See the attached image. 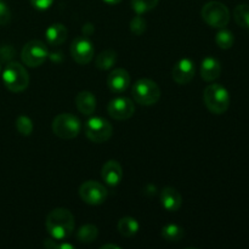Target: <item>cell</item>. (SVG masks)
<instances>
[{"instance_id":"1","label":"cell","mask_w":249,"mask_h":249,"mask_svg":"<svg viewBox=\"0 0 249 249\" xmlns=\"http://www.w3.org/2000/svg\"><path fill=\"white\" fill-rule=\"evenodd\" d=\"M45 226L53 240H65L74 230V216L68 209L56 208L46 216Z\"/></svg>"},{"instance_id":"2","label":"cell","mask_w":249,"mask_h":249,"mask_svg":"<svg viewBox=\"0 0 249 249\" xmlns=\"http://www.w3.org/2000/svg\"><path fill=\"white\" fill-rule=\"evenodd\" d=\"M203 100L207 108L214 114H223L230 106V95L221 84H211L204 89Z\"/></svg>"},{"instance_id":"3","label":"cell","mask_w":249,"mask_h":249,"mask_svg":"<svg viewBox=\"0 0 249 249\" xmlns=\"http://www.w3.org/2000/svg\"><path fill=\"white\" fill-rule=\"evenodd\" d=\"M2 80L7 90L12 92H21L29 84V75L26 68L18 62H10L2 72Z\"/></svg>"},{"instance_id":"4","label":"cell","mask_w":249,"mask_h":249,"mask_svg":"<svg viewBox=\"0 0 249 249\" xmlns=\"http://www.w3.org/2000/svg\"><path fill=\"white\" fill-rule=\"evenodd\" d=\"M133 97L138 104L143 106H152L160 99V89L153 80L143 78L139 79L133 87Z\"/></svg>"},{"instance_id":"5","label":"cell","mask_w":249,"mask_h":249,"mask_svg":"<svg viewBox=\"0 0 249 249\" xmlns=\"http://www.w3.org/2000/svg\"><path fill=\"white\" fill-rule=\"evenodd\" d=\"M82 123L74 114L61 113L55 117L53 122V131L56 136L71 140L79 135Z\"/></svg>"},{"instance_id":"6","label":"cell","mask_w":249,"mask_h":249,"mask_svg":"<svg viewBox=\"0 0 249 249\" xmlns=\"http://www.w3.org/2000/svg\"><path fill=\"white\" fill-rule=\"evenodd\" d=\"M202 18L213 28H224L230 21V11L220 1H209L201 11Z\"/></svg>"},{"instance_id":"7","label":"cell","mask_w":249,"mask_h":249,"mask_svg":"<svg viewBox=\"0 0 249 249\" xmlns=\"http://www.w3.org/2000/svg\"><path fill=\"white\" fill-rule=\"evenodd\" d=\"M113 133V126L102 117H92L85 124V135L90 141L96 143L106 142Z\"/></svg>"},{"instance_id":"8","label":"cell","mask_w":249,"mask_h":249,"mask_svg":"<svg viewBox=\"0 0 249 249\" xmlns=\"http://www.w3.org/2000/svg\"><path fill=\"white\" fill-rule=\"evenodd\" d=\"M49 55L48 48L40 40H31L23 46L21 53L22 61L28 67H39Z\"/></svg>"},{"instance_id":"9","label":"cell","mask_w":249,"mask_h":249,"mask_svg":"<svg viewBox=\"0 0 249 249\" xmlns=\"http://www.w3.org/2000/svg\"><path fill=\"white\" fill-rule=\"evenodd\" d=\"M79 196L85 203L91 204V206H99L106 201L107 190L100 182L89 180L80 186Z\"/></svg>"},{"instance_id":"10","label":"cell","mask_w":249,"mask_h":249,"mask_svg":"<svg viewBox=\"0 0 249 249\" xmlns=\"http://www.w3.org/2000/svg\"><path fill=\"white\" fill-rule=\"evenodd\" d=\"M94 53L92 43L85 36H78L72 41L71 55L73 60L79 65H88L94 58Z\"/></svg>"},{"instance_id":"11","label":"cell","mask_w":249,"mask_h":249,"mask_svg":"<svg viewBox=\"0 0 249 249\" xmlns=\"http://www.w3.org/2000/svg\"><path fill=\"white\" fill-rule=\"evenodd\" d=\"M107 112L113 119L125 121L133 116L134 112H135V106L130 99L119 96L109 101L108 106H107Z\"/></svg>"},{"instance_id":"12","label":"cell","mask_w":249,"mask_h":249,"mask_svg":"<svg viewBox=\"0 0 249 249\" xmlns=\"http://www.w3.org/2000/svg\"><path fill=\"white\" fill-rule=\"evenodd\" d=\"M195 63L190 58H181L175 63L172 71V77L178 84H187L195 77Z\"/></svg>"},{"instance_id":"13","label":"cell","mask_w":249,"mask_h":249,"mask_svg":"<svg viewBox=\"0 0 249 249\" xmlns=\"http://www.w3.org/2000/svg\"><path fill=\"white\" fill-rule=\"evenodd\" d=\"M107 85L112 92L121 94V92L125 91L130 85V74L124 68H116L108 74Z\"/></svg>"},{"instance_id":"14","label":"cell","mask_w":249,"mask_h":249,"mask_svg":"<svg viewBox=\"0 0 249 249\" xmlns=\"http://www.w3.org/2000/svg\"><path fill=\"white\" fill-rule=\"evenodd\" d=\"M101 177L107 185L117 186L123 179V169L117 160H108L102 167Z\"/></svg>"},{"instance_id":"15","label":"cell","mask_w":249,"mask_h":249,"mask_svg":"<svg viewBox=\"0 0 249 249\" xmlns=\"http://www.w3.org/2000/svg\"><path fill=\"white\" fill-rule=\"evenodd\" d=\"M160 203L168 212L179 211L182 204V197L174 187H165L160 192Z\"/></svg>"},{"instance_id":"16","label":"cell","mask_w":249,"mask_h":249,"mask_svg":"<svg viewBox=\"0 0 249 249\" xmlns=\"http://www.w3.org/2000/svg\"><path fill=\"white\" fill-rule=\"evenodd\" d=\"M221 74V65L216 58L206 57L201 65V77L206 82H213Z\"/></svg>"},{"instance_id":"17","label":"cell","mask_w":249,"mask_h":249,"mask_svg":"<svg viewBox=\"0 0 249 249\" xmlns=\"http://www.w3.org/2000/svg\"><path fill=\"white\" fill-rule=\"evenodd\" d=\"M75 106L80 113L90 116L96 109V97L90 91H80L75 96Z\"/></svg>"},{"instance_id":"18","label":"cell","mask_w":249,"mask_h":249,"mask_svg":"<svg viewBox=\"0 0 249 249\" xmlns=\"http://www.w3.org/2000/svg\"><path fill=\"white\" fill-rule=\"evenodd\" d=\"M67 28L62 23H53L45 31L46 41L51 46H58L67 39Z\"/></svg>"},{"instance_id":"19","label":"cell","mask_w":249,"mask_h":249,"mask_svg":"<svg viewBox=\"0 0 249 249\" xmlns=\"http://www.w3.org/2000/svg\"><path fill=\"white\" fill-rule=\"evenodd\" d=\"M139 229H140V225L138 220L131 216H124L118 221V231L123 237H134L139 232Z\"/></svg>"},{"instance_id":"20","label":"cell","mask_w":249,"mask_h":249,"mask_svg":"<svg viewBox=\"0 0 249 249\" xmlns=\"http://www.w3.org/2000/svg\"><path fill=\"white\" fill-rule=\"evenodd\" d=\"M117 62V53L112 49L100 53L95 58V66L101 71H107Z\"/></svg>"},{"instance_id":"21","label":"cell","mask_w":249,"mask_h":249,"mask_svg":"<svg viewBox=\"0 0 249 249\" xmlns=\"http://www.w3.org/2000/svg\"><path fill=\"white\" fill-rule=\"evenodd\" d=\"M160 233H162V237L168 242H177V241L181 240L185 235L184 229L177 224H167L165 226H163Z\"/></svg>"},{"instance_id":"22","label":"cell","mask_w":249,"mask_h":249,"mask_svg":"<svg viewBox=\"0 0 249 249\" xmlns=\"http://www.w3.org/2000/svg\"><path fill=\"white\" fill-rule=\"evenodd\" d=\"M97 236H99V230L96 226L87 224L78 230L77 240L82 243H91L96 240Z\"/></svg>"},{"instance_id":"23","label":"cell","mask_w":249,"mask_h":249,"mask_svg":"<svg viewBox=\"0 0 249 249\" xmlns=\"http://www.w3.org/2000/svg\"><path fill=\"white\" fill-rule=\"evenodd\" d=\"M233 18L238 26L249 29V5H237L233 10Z\"/></svg>"},{"instance_id":"24","label":"cell","mask_w":249,"mask_h":249,"mask_svg":"<svg viewBox=\"0 0 249 249\" xmlns=\"http://www.w3.org/2000/svg\"><path fill=\"white\" fill-rule=\"evenodd\" d=\"M215 41L219 48L224 49V50H228V49L232 48L235 38H233V34L230 31H228V29H221V31H219L216 33Z\"/></svg>"},{"instance_id":"25","label":"cell","mask_w":249,"mask_h":249,"mask_svg":"<svg viewBox=\"0 0 249 249\" xmlns=\"http://www.w3.org/2000/svg\"><path fill=\"white\" fill-rule=\"evenodd\" d=\"M160 0H131V9L138 15L146 14L158 5Z\"/></svg>"},{"instance_id":"26","label":"cell","mask_w":249,"mask_h":249,"mask_svg":"<svg viewBox=\"0 0 249 249\" xmlns=\"http://www.w3.org/2000/svg\"><path fill=\"white\" fill-rule=\"evenodd\" d=\"M16 128L21 135L29 136L33 131V123L27 116H19L16 119Z\"/></svg>"},{"instance_id":"27","label":"cell","mask_w":249,"mask_h":249,"mask_svg":"<svg viewBox=\"0 0 249 249\" xmlns=\"http://www.w3.org/2000/svg\"><path fill=\"white\" fill-rule=\"evenodd\" d=\"M130 31L135 36H141L146 31V19L142 16L138 15L130 21Z\"/></svg>"},{"instance_id":"28","label":"cell","mask_w":249,"mask_h":249,"mask_svg":"<svg viewBox=\"0 0 249 249\" xmlns=\"http://www.w3.org/2000/svg\"><path fill=\"white\" fill-rule=\"evenodd\" d=\"M11 19V12L4 0H0V26H5Z\"/></svg>"},{"instance_id":"29","label":"cell","mask_w":249,"mask_h":249,"mask_svg":"<svg viewBox=\"0 0 249 249\" xmlns=\"http://www.w3.org/2000/svg\"><path fill=\"white\" fill-rule=\"evenodd\" d=\"M32 5L38 10H46L53 5V0H31Z\"/></svg>"},{"instance_id":"30","label":"cell","mask_w":249,"mask_h":249,"mask_svg":"<svg viewBox=\"0 0 249 249\" xmlns=\"http://www.w3.org/2000/svg\"><path fill=\"white\" fill-rule=\"evenodd\" d=\"M57 248H60V249H73L74 247H73L72 245H68V243H62V245H58Z\"/></svg>"},{"instance_id":"31","label":"cell","mask_w":249,"mask_h":249,"mask_svg":"<svg viewBox=\"0 0 249 249\" xmlns=\"http://www.w3.org/2000/svg\"><path fill=\"white\" fill-rule=\"evenodd\" d=\"M107 248H114V249H119L121 247L119 246H116V245H104L101 246V249H107Z\"/></svg>"},{"instance_id":"32","label":"cell","mask_w":249,"mask_h":249,"mask_svg":"<svg viewBox=\"0 0 249 249\" xmlns=\"http://www.w3.org/2000/svg\"><path fill=\"white\" fill-rule=\"evenodd\" d=\"M104 1L107 2V4H109V5H116V4H119L122 0H104Z\"/></svg>"},{"instance_id":"33","label":"cell","mask_w":249,"mask_h":249,"mask_svg":"<svg viewBox=\"0 0 249 249\" xmlns=\"http://www.w3.org/2000/svg\"><path fill=\"white\" fill-rule=\"evenodd\" d=\"M0 73H1V62H0Z\"/></svg>"}]
</instances>
